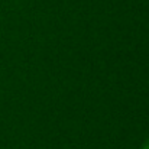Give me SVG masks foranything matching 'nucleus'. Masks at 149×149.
Masks as SVG:
<instances>
[{
    "mask_svg": "<svg viewBox=\"0 0 149 149\" xmlns=\"http://www.w3.org/2000/svg\"><path fill=\"white\" fill-rule=\"evenodd\" d=\"M142 149H149V138L143 142V145H142Z\"/></svg>",
    "mask_w": 149,
    "mask_h": 149,
    "instance_id": "f257e3e1",
    "label": "nucleus"
}]
</instances>
